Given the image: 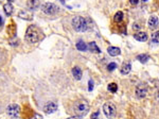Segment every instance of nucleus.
Instances as JSON below:
<instances>
[{
  "label": "nucleus",
  "mask_w": 159,
  "mask_h": 119,
  "mask_svg": "<svg viewBox=\"0 0 159 119\" xmlns=\"http://www.w3.org/2000/svg\"><path fill=\"white\" fill-rule=\"evenodd\" d=\"M72 27L78 32H85L92 29L93 23H92L91 19L88 18V17L76 16L72 19Z\"/></svg>",
  "instance_id": "1"
},
{
  "label": "nucleus",
  "mask_w": 159,
  "mask_h": 119,
  "mask_svg": "<svg viewBox=\"0 0 159 119\" xmlns=\"http://www.w3.org/2000/svg\"><path fill=\"white\" fill-rule=\"evenodd\" d=\"M25 38L28 43L30 44H35L38 40H40V32L38 30L37 27L35 26H29V28L25 31Z\"/></svg>",
  "instance_id": "2"
},
{
  "label": "nucleus",
  "mask_w": 159,
  "mask_h": 119,
  "mask_svg": "<svg viewBox=\"0 0 159 119\" xmlns=\"http://www.w3.org/2000/svg\"><path fill=\"white\" fill-rule=\"evenodd\" d=\"M89 104H88V102L86 100H80L78 102L74 104L73 107V111L76 112V114L78 116H85L86 114L89 112Z\"/></svg>",
  "instance_id": "3"
},
{
  "label": "nucleus",
  "mask_w": 159,
  "mask_h": 119,
  "mask_svg": "<svg viewBox=\"0 0 159 119\" xmlns=\"http://www.w3.org/2000/svg\"><path fill=\"white\" fill-rule=\"evenodd\" d=\"M103 112H104L105 116L107 118H113L117 113V109H116V105L113 102H106L103 105Z\"/></svg>",
  "instance_id": "4"
},
{
  "label": "nucleus",
  "mask_w": 159,
  "mask_h": 119,
  "mask_svg": "<svg viewBox=\"0 0 159 119\" xmlns=\"http://www.w3.org/2000/svg\"><path fill=\"white\" fill-rule=\"evenodd\" d=\"M42 11L47 15H55L59 13V8L55 3H51V2H47L42 5Z\"/></svg>",
  "instance_id": "5"
},
{
  "label": "nucleus",
  "mask_w": 159,
  "mask_h": 119,
  "mask_svg": "<svg viewBox=\"0 0 159 119\" xmlns=\"http://www.w3.org/2000/svg\"><path fill=\"white\" fill-rule=\"evenodd\" d=\"M147 85L145 83H139L136 86V96L139 99H143L147 97Z\"/></svg>",
  "instance_id": "6"
},
{
  "label": "nucleus",
  "mask_w": 159,
  "mask_h": 119,
  "mask_svg": "<svg viewBox=\"0 0 159 119\" xmlns=\"http://www.w3.org/2000/svg\"><path fill=\"white\" fill-rule=\"evenodd\" d=\"M6 113L10 116H12V117H16L20 113V107L17 104H10L6 107Z\"/></svg>",
  "instance_id": "7"
},
{
  "label": "nucleus",
  "mask_w": 159,
  "mask_h": 119,
  "mask_svg": "<svg viewBox=\"0 0 159 119\" xmlns=\"http://www.w3.org/2000/svg\"><path fill=\"white\" fill-rule=\"evenodd\" d=\"M44 111L46 114H52L57 111V103L56 102H48L44 107Z\"/></svg>",
  "instance_id": "8"
},
{
  "label": "nucleus",
  "mask_w": 159,
  "mask_h": 119,
  "mask_svg": "<svg viewBox=\"0 0 159 119\" xmlns=\"http://www.w3.org/2000/svg\"><path fill=\"white\" fill-rule=\"evenodd\" d=\"M147 25H149V28L151 30H155L156 28L158 27L159 25V19L157 16L155 15H152L151 17L149 18V21H147Z\"/></svg>",
  "instance_id": "9"
},
{
  "label": "nucleus",
  "mask_w": 159,
  "mask_h": 119,
  "mask_svg": "<svg viewBox=\"0 0 159 119\" xmlns=\"http://www.w3.org/2000/svg\"><path fill=\"white\" fill-rule=\"evenodd\" d=\"M18 16L20 17L21 19H25V20H32L33 19V14L32 12H29V11L22 10L18 13Z\"/></svg>",
  "instance_id": "10"
},
{
  "label": "nucleus",
  "mask_w": 159,
  "mask_h": 119,
  "mask_svg": "<svg viewBox=\"0 0 159 119\" xmlns=\"http://www.w3.org/2000/svg\"><path fill=\"white\" fill-rule=\"evenodd\" d=\"M130 70H132V64L130 62L124 63L121 68H120V71H121L122 75H128L130 72Z\"/></svg>",
  "instance_id": "11"
},
{
  "label": "nucleus",
  "mask_w": 159,
  "mask_h": 119,
  "mask_svg": "<svg viewBox=\"0 0 159 119\" xmlns=\"http://www.w3.org/2000/svg\"><path fill=\"white\" fill-rule=\"evenodd\" d=\"M107 52H108V54L110 55V57H117V55H119L120 53H121V50H120V48H118V47H108V49H107Z\"/></svg>",
  "instance_id": "12"
},
{
  "label": "nucleus",
  "mask_w": 159,
  "mask_h": 119,
  "mask_svg": "<svg viewBox=\"0 0 159 119\" xmlns=\"http://www.w3.org/2000/svg\"><path fill=\"white\" fill-rule=\"evenodd\" d=\"M27 6L32 11H35L39 8V0H29L27 3Z\"/></svg>",
  "instance_id": "13"
},
{
  "label": "nucleus",
  "mask_w": 159,
  "mask_h": 119,
  "mask_svg": "<svg viewBox=\"0 0 159 119\" xmlns=\"http://www.w3.org/2000/svg\"><path fill=\"white\" fill-rule=\"evenodd\" d=\"M134 38L139 42H145L147 40V34L145 32H137L136 34H134Z\"/></svg>",
  "instance_id": "14"
},
{
  "label": "nucleus",
  "mask_w": 159,
  "mask_h": 119,
  "mask_svg": "<svg viewBox=\"0 0 159 119\" xmlns=\"http://www.w3.org/2000/svg\"><path fill=\"white\" fill-rule=\"evenodd\" d=\"M72 75H73L74 79L76 80H81L82 79V75H83V72H82V69L80 67L76 66L72 68Z\"/></svg>",
  "instance_id": "15"
},
{
  "label": "nucleus",
  "mask_w": 159,
  "mask_h": 119,
  "mask_svg": "<svg viewBox=\"0 0 159 119\" xmlns=\"http://www.w3.org/2000/svg\"><path fill=\"white\" fill-rule=\"evenodd\" d=\"M3 10H4V13H5L8 16H11V15L13 14V12H14V8H13L12 3H5L3 5Z\"/></svg>",
  "instance_id": "16"
},
{
  "label": "nucleus",
  "mask_w": 159,
  "mask_h": 119,
  "mask_svg": "<svg viewBox=\"0 0 159 119\" xmlns=\"http://www.w3.org/2000/svg\"><path fill=\"white\" fill-rule=\"evenodd\" d=\"M8 34H10L11 37H14L16 35V26L14 23H11V25L8 27Z\"/></svg>",
  "instance_id": "17"
},
{
  "label": "nucleus",
  "mask_w": 159,
  "mask_h": 119,
  "mask_svg": "<svg viewBox=\"0 0 159 119\" xmlns=\"http://www.w3.org/2000/svg\"><path fill=\"white\" fill-rule=\"evenodd\" d=\"M88 48H89V50L91 51V52H94V53H100L101 52L100 48L96 46V44L94 42L89 43V45H88Z\"/></svg>",
  "instance_id": "18"
},
{
  "label": "nucleus",
  "mask_w": 159,
  "mask_h": 119,
  "mask_svg": "<svg viewBox=\"0 0 159 119\" xmlns=\"http://www.w3.org/2000/svg\"><path fill=\"white\" fill-rule=\"evenodd\" d=\"M76 49H78L79 51L84 52V51L87 50V45H86L85 42H83V40H79V42L76 43Z\"/></svg>",
  "instance_id": "19"
},
{
  "label": "nucleus",
  "mask_w": 159,
  "mask_h": 119,
  "mask_svg": "<svg viewBox=\"0 0 159 119\" xmlns=\"http://www.w3.org/2000/svg\"><path fill=\"white\" fill-rule=\"evenodd\" d=\"M123 17H124L123 12H121V11H119V12L116 13L115 16H113V21H115V23H121V21L123 20Z\"/></svg>",
  "instance_id": "20"
},
{
  "label": "nucleus",
  "mask_w": 159,
  "mask_h": 119,
  "mask_svg": "<svg viewBox=\"0 0 159 119\" xmlns=\"http://www.w3.org/2000/svg\"><path fill=\"white\" fill-rule=\"evenodd\" d=\"M137 60L140 63H142V64H144V63H147V61L150 60V55L147 54V53H142V54H139L138 57H137Z\"/></svg>",
  "instance_id": "21"
},
{
  "label": "nucleus",
  "mask_w": 159,
  "mask_h": 119,
  "mask_svg": "<svg viewBox=\"0 0 159 119\" xmlns=\"http://www.w3.org/2000/svg\"><path fill=\"white\" fill-rule=\"evenodd\" d=\"M107 89H108L110 93H113V94H115V93H117V90H118V85L116 83H110L108 85V87H107Z\"/></svg>",
  "instance_id": "22"
},
{
  "label": "nucleus",
  "mask_w": 159,
  "mask_h": 119,
  "mask_svg": "<svg viewBox=\"0 0 159 119\" xmlns=\"http://www.w3.org/2000/svg\"><path fill=\"white\" fill-rule=\"evenodd\" d=\"M152 43L159 44V31H156L152 34Z\"/></svg>",
  "instance_id": "23"
},
{
  "label": "nucleus",
  "mask_w": 159,
  "mask_h": 119,
  "mask_svg": "<svg viewBox=\"0 0 159 119\" xmlns=\"http://www.w3.org/2000/svg\"><path fill=\"white\" fill-rule=\"evenodd\" d=\"M117 64L116 63H110V64H108V66H107V69H108L109 71H113L116 68H117Z\"/></svg>",
  "instance_id": "24"
},
{
  "label": "nucleus",
  "mask_w": 159,
  "mask_h": 119,
  "mask_svg": "<svg viewBox=\"0 0 159 119\" xmlns=\"http://www.w3.org/2000/svg\"><path fill=\"white\" fill-rule=\"evenodd\" d=\"M88 90H89V92H91L92 89H93V81H92V80H89V82H88Z\"/></svg>",
  "instance_id": "25"
},
{
  "label": "nucleus",
  "mask_w": 159,
  "mask_h": 119,
  "mask_svg": "<svg viewBox=\"0 0 159 119\" xmlns=\"http://www.w3.org/2000/svg\"><path fill=\"white\" fill-rule=\"evenodd\" d=\"M130 3L132 5H137L139 3V0H130Z\"/></svg>",
  "instance_id": "26"
},
{
  "label": "nucleus",
  "mask_w": 159,
  "mask_h": 119,
  "mask_svg": "<svg viewBox=\"0 0 159 119\" xmlns=\"http://www.w3.org/2000/svg\"><path fill=\"white\" fill-rule=\"evenodd\" d=\"M66 119H82V117H81V116L76 115V116H71V117H68V118H66Z\"/></svg>",
  "instance_id": "27"
},
{
  "label": "nucleus",
  "mask_w": 159,
  "mask_h": 119,
  "mask_svg": "<svg viewBox=\"0 0 159 119\" xmlns=\"http://www.w3.org/2000/svg\"><path fill=\"white\" fill-rule=\"evenodd\" d=\"M133 28H134L135 30H139V29H140V26H139L138 23H134V26H133Z\"/></svg>",
  "instance_id": "28"
},
{
  "label": "nucleus",
  "mask_w": 159,
  "mask_h": 119,
  "mask_svg": "<svg viewBox=\"0 0 159 119\" xmlns=\"http://www.w3.org/2000/svg\"><path fill=\"white\" fill-rule=\"evenodd\" d=\"M98 116H99V112H96L94 114H92L91 118H92V119H96V117H98Z\"/></svg>",
  "instance_id": "29"
},
{
  "label": "nucleus",
  "mask_w": 159,
  "mask_h": 119,
  "mask_svg": "<svg viewBox=\"0 0 159 119\" xmlns=\"http://www.w3.org/2000/svg\"><path fill=\"white\" fill-rule=\"evenodd\" d=\"M3 18H2V16L1 15H0V27H2V26H3Z\"/></svg>",
  "instance_id": "30"
},
{
  "label": "nucleus",
  "mask_w": 159,
  "mask_h": 119,
  "mask_svg": "<svg viewBox=\"0 0 159 119\" xmlns=\"http://www.w3.org/2000/svg\"><path fill=\"white\" fill-rule=\"evenodd\" d=\"M34 116H35V118H36V119H42V116L38 115V114H35V115H34Z\"/></svg>",
  "instance_id": "31"
},
{
  "label": "nucleus",
  "mask_w": 159,
  "mask_h": 119,
  "mask_svg": "<svg viewBox=\"0 0 159 119\" xmlns=\"http://www.w3.org/2000/svg\"><path fill=\"white\" fill-rule=\"evenodd\" d=\"M13 1H14V0H8V3H12Z\"/></svg>",
  "instance_id": "32"
},
{
  "label": "nucleus",
  "mask_w": 159,
  "mask_h": 119,
  "mask_svg": "<svg viewBox=\"0 0 159 119\" xmlns=\"http://www.w3.org/2000/svg\"><path fill=\"white\" fill-rule=\"evenodd\" d=\"M59 1H61V2H62V3H63V4H65V0H59Z\"/></svg>",
  "instance_id": "33"
},
{
  "label": "nucleus",
  "mask_w": 159,
  "mask_h": 119,
  "mask_svg": "<svg viewBox=\"0 0 159 119\" xmlns=\"http://www.w3.org/2000/svg\"><path fill=\"white\" fill-rule=\"evenodd\" d=\"M142 1H143V2H147V0H142Z\"/></svg>",
  "instance_id": "34"
},
{
  "label": "nucleus",
  "mask_w": 159,
  "mask_h": 119,
  "mask_svg": "<svg viewBox=\"0 0 159 119\" xmlns=\"http://www.w3.org/2000/svg\"><path fill=\"white\" fill-rule=\"evenodd\" d=\"M2 1H3V0H0V3H1V2H2Z\"/></svg>",
  "instance_id": "35"
}]
</instances>
